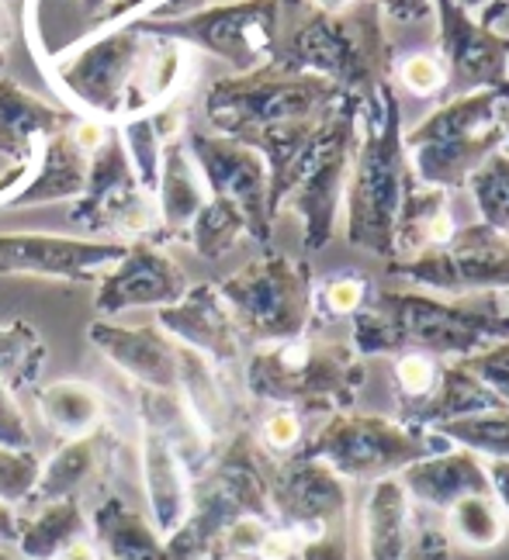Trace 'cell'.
Returning a JSON list of instances; mask_svg holds the SVG:
<instances>
[{
	"label": "cell",
	"instance_id": "40",
	"mask_svg": "<svg viewBox=\"0 0 509 560\" xmlns=\"http://www.w3.org/2000/svg\"><path fill=\"white\" fill-rule=\"evenodd\" d=\"M77 145L80 149H88V153H94V149L104 142V125L101 121H80L77 125V132H73Z\"/></svg>",
	"mask_w": 509,
	"mask_h": 560
},
{
	"label": "cell",
	"instance_id": "24",
	"mask_svg": "<svg viewBox=\"0 0 509 560\" xmlns=\"http://www.w3.org/2000/svg\"><path fill=\"white\" fill-rule=\"evenodd\" d=\"M104 412H108L104 395L88 381H56L38 392V416L62 443L97 433Z\"/></svg>",
	"mask_w": 509,
	"mask_h": 560
},
{
	"label": "cell",
	"instance_id": "12",
	"mask_svg": "<svg viewBox=\"0 0 509 560\" xmlns=\"http://www.w3.org/2000/svg\"><path fill=\"white\" fill-rule=\"evenodd\" d=\"M440 25V62L454 94L509 88V35L493 32L489 18L475 21L458 0H433Z\"/></svg>",
	"mask_w": 509,
	"mask_h": 560
},
{
	"label": "cell",
	"instance_id": "30",
	"mask_svg": "<svg viewBox=\"0 0 509 560\" xmlns=\"http://www.w3.org/2000/svg\"><path fill=\"white\" fill-rule=\"evenodd\" d=\"M440 381V360L427 353H398L395 368H392V384H395V398H398V412L402 408H413L423 398L433 395V387Z\"/></svg>",
	"mask_w": 509,
	"mask_h": 560
},
{
	"label": "cell",
	"instance_id": "13",
	"mask_svg": "<svg viewBox=\"0 0 509 560\" xmlns=\"http://www.w3.org/2000/svg\"><path fill=\"white\" fill-rule=\"evenodd\" d=\"M160 326L177 347L201 353L216 368H232L243 353V336L225 298L219 294V284L184 291V298L160 312Z\"/></svg>",
	"mask_w": 509,
	"mask_h": 560
},
{
	"label": "cell",
	"instance_id": "34",
	"mask_svg": "<svg viewBox=\"0 0 509 560\" xmlns=\"http://www.w3.org/2000/svg\"><path fill=\"white\" fill-rule=\"evenodd\" d=\"M243 225H246V219L229 201L216 205L205 214V222L198 225V249L205 256H222L232 243H236Z\"/></svg>",
	"mask_w": 509,
	"mask_h": 560
},
{
	"label": "cell",
	"instance_id": "42",
	"mask_svg": "<svg viewBox=\"0 0 509 560\" xmlns=\"http://www.w3.org/2000/svg\"><path fill=\"white\" fill-rule=\"evenodd\" d=\"M458 4H461L464 11H482V8H489V4H496V0H458Z\"/></svg>",
	"mask_w": 509,
	"mask_h": 560
},
{
	"label": "cell",
	"instance_id": "9",
	"mask_svg": "<svg viewBox=\"0 0 509 560\" xmlns=\"http://www.w3.org/2000/svg\"><path fill=\"white\" fill-rule=\"evenodd\" d=\"M385 277L402 288L430 294H506L509 291V235L472 222L454 229L440 246H427L406 260L385 264Z\"/></svg>",
	"mask_w": 509,
	"mask_h": 560
},
{
	"label": "cell",
	"instance_id": "20",
	"mask_svg": "<svg viewBox=\"0 0 509 560\" xmlns=\"http://www.w3.org/2000/svg\"><path fill=\"white\" fill-rule=\"evenodd\" d=\"M489 408H506V405H499V398L461 360H440V381L433 387V395L413 408H402L398 419L416 429H437L464 416L489 412Z\"/></svg>",
	"mask_w": 509,
	"mask_h": 560
},
{
	"label": "cell",
	"instance_id": "3",
	"mask_svg": "<svg viewBox=\"0 0 509 560\" xmlns=\"http://www.w3.org/2000/svg\"><path fill=\"white\" fill-rule=\"evenodd\" d=\"M246 392L267 405H285L302 416H329L354 408L368 381L365 357L350 339L305 332L288 342L257 347L246 360Z\"/></svg>",
	"mask_w": 509,
	"mask_h": 560
},
{
	"label": "cell",
	"instance_id": "22",
	"mask_svg": "<svg viewBox=\"0 0 509 560\" xmlns=\"http://www.w3.org/2000/svg\"><path fill=\"white\" fill-rule=\"evenodd\" d=\"M454 219L448 208V190L427 187V184H413L406 194V205L398 211V225H395V260H406L416 256L427 246H440L454 235Z\"/></svg>",
	"mask_w": 509,
	"mask_h": 560
},
{
	"label": "cell",
	"instance_id": "29",
	"mask_svg": "<svg viewBox=\"0 0 509 560\" xmlns=\"http://www.w3.org/2000/svg\"><path fill=\"white\" fill-rule=\"evenodd\" d=\"M371 280L365 273H336V277H326L323 280V288L315 291L312 298V308L315 315H323L329 322H339V318H354L360 308L368 305V298H371Z\"/></svg>",
	"mask_w": 509,
	"mask_h": 560
},
{
	"label": "cell",
	"instance_id": "19",
	"mask_svg": "<svg viewBox=\"0 0 509 560\" xmlns=\"http://www.w3.org/2000/svg\"><path fill=\"white\" fill-rule=\"evenodd\" d=\"M88 523L101 557L108 560H177L163 536L150 526V520L115 499V494L101 499L91 509Z\"/></svg>",
	"mask_w": 509,
	"mask_h": 560
},
{
	"label": "cell",
	"instance_id": "46",
	"mask_svg": "<svg viewBox=\"0 0 509 560\" xmlns=\"http://www.w3.org/2000/svg\"><path fill=\"white\" fill-rule=\"evenodd\" d=\"M101 560H108V557H101Z\"/></svg>",
	"mask_w": 509,
	"mask_h": 560
},
{
	"label": "cell",
	"instance_id": "11",
	"mask_svg": "<svg viewBox=\"0 0 509 560\" xmlns=\"http://www.w3.org/2000/svg\"><path fill=\"white\" fill-rule=\"evenodd\" d=\"M360 536H365L368 560H451L454 544L443 526L427 515L398 485V478H378L368 488L365 512H360Z\"/></svg>",
	"mask_w": 509,
	"mask_h": 560
},
{
	"label": "cell",
	"instance_id": "14",
	"mask_svg": "<svg viewBox=\"0 0 509 560\" xmlns=\"http://www.w3.org/2000/svg\"><path fill=\"white\" fill-rule=\"evenodd\" d=\"M139 470L146 494V520L170 540L195 509V474L187 470L177 446L160 429L142 425L139 433Z\"/></svg>",
	"mask_w": 509,
	"mask_h": 560
},
{
	"label": "cell",
	"instance_id": "25",
	"mask_svg": "<svg viewBox=\"0 0 509 560\" xmlns=\"http://www.w3.org/2000/svg\"><path fill=\"white\" fill-rule=\"evenodd\" d=\"M443 529L451 544L464 550H496L506 540V515L493 494H464L443 512Z\"/></svg>",
	"mask_w": 509,
	"mask_h": 560
},
{
	"label": "cell",
	"instance_id": "17",
	"mask_svg": "<svg viewBox=\"0 0 509 560\" xmlns=\"http://www.w3.org/2000/svg\"><path fill=\"white\" fill-rule=\"evenodd\" d=\"M122 256L115 246H83L59 240H0V270L4 273H42V277H91Z\"/></svg>",
	"mask_w": 509,
	"mask_h": 560
},
{
	"label": "cell",
	"instance_id": "44",
	"mask_svg": "<svg viewBox=\"0 0 509 560\" xmlns=\"http://www.w3.org/2000/svg\"><path fill=\"white\" fill-rule=\"evenodd\" d=\"M502 139H506V142H509V115H506V118H502Z\"/></svg>",
	"mask_w": 509,
	"mask_h": 560
},
{
	"label": "cell",
	"instance_id": "21",
	"mask_svg": "<svg viewBox=\"0 0 509 560\" xmlns=\"http://www.w3.org/2000/svg\"><path fill=\"white\" fill-rule=\"evenodd\" d=\"M91 533L88 512H83L80 499H59L35 505L28 520H21L18 529V557L21 560H59L73 540Z\"/></svg>",
	"mask_w": 509,
	"mask_h": 560
},
{
	"label": "cell",
	"instance_id": "26",
	"mask_svg": "<svg viewBox=\"0 0 509 560\" xmlns=\"http://www.w3.org/2000/svg\"><path fill=\"white\" fill-rule=\"evenodd\" d=\"M430 433L458 450H468L482 460H509V408H489V412L443 422Z\"/></svg>",
	"mask_w": 509,
	"mask_h": 560
},
{
	"label": "cell",
	"instance_id": "7",
	"mask_svg": "<svg viewBox=\"0 0 509 560\" xmlns=\"http://www.w3.org/2000/svg\"><path fill=\"white\" fill-rule=\"evenodd\" d=\"M291 56L299 67L315 70V77L336 83L344 94L368 101L378 83L389 80L392 46L374 0H354L339 14H315L294 38Z\"/></svg>",
	"mask_w": 509,
	"mask_h": 560
},
{
	"label": "cell",
	"instance_id": "33",
	"mask_svg": "<svg viewBox=\"0 0 509 560\" xmlns=\"http://www.w3.org/2000/svg\"><path fill=\"white\" fill-rule=\"evenodd\" d=\"M461 363L489 387V392L499 398V405L509 408V339H499L493 347H485L472 357H461Z\"/></svg>",
	"mask_w": 509,
	"mask_h": 560
},
{
	"label": "cell",
	"instance_id": "39",
	"mask_svg": "<svg viewBox=\"0 0 509 560\" xmlns=\"http://www.w3.org/2000/svg\"><path fill=\"white\" fill-rule=\"evenodd\" d=\"M485 474H489V491L502 515H509V460H485Z\"/></svg>",
	"mask_w": 509,
	"mask_h": 560
},
{
	"label": "cell",
	"instance_id": "18",
	"mask_svg": "<svg viewBox=\"0 0 509 560\" xmlns=\"http://www.w3.org/2000/svg\"><path fill=\"white\" fill-rule=\"evenodd\" d=\"M112 363L150 392H177V347L170 336L150 329H94Z\"/></svg>",
	"mask_w": 509,
	"mask_h": 560
},
{
	"label": "cell",
	"instance_id": "6",
	"mask_svg": "<svg viewBox=\"0 0 509 560\" xmlns=\"http://www.w3.org/2000/svg\"><path fill=\"white\" fill-rule=\"evenodd\" d=\"M360 104L365 101L354 94L339 97L333 112L323 118V125L305 142L299 160L288 166L278 190H274V201H278L281 187H291V201L305 222L309 253L326 249L336 235V222L339 211H344L347 180L354 166V128H357Z\"/></svg>",
	"mask_w": 509,
	"mask_h": 560
},
{
	"label": "cell",
	"instance_id": "37",
	"mask_svg": "<svg viewBox=\"0 0 509 560\" xmlns=\"http://www.w3.org/2000/svg\"><path fill=\"white\" fill-rule=\"evenodd\" d=\"M299 560H350V533L347 526H333L302 544Z\"/></svg>",
	"mask_w": 509,
	"mask_h": 560
},
{
	"label": "cell",
	"instance_id": "5",
	"mask_svg": "<svg viewBox=\"0 0 509 560\" xmlns=\"http://www.w3.org/2000/svg\"><path fill=\"white\" fill-rule=\"evenodd\" d=\"M451 443H443L430 429H416L402 419L368 416V412H329L305 436L299 454L323 460L347 485L350 481H378L395 478L402 467H409L430 454H440Z\"/></svg>",
	"mask_w": 509,
	"mask_h": 560
},
{
	"label": "cell",
	"instance_id": "1",
	"mask_svg": "<svg viewBox=\"0 0 509 560\" xmlns=\"http://www.w3.org/2000/svg\"><path fill=\"white\" fill-rule=\"evenodd\" d=\"M347 339L360 357L427 353L461 360L509 339V301L506 294L448 298L389 284L371 291L368 305L350 318Z\"/></svg>",
	"mask_w": 509,
	"mask_h": 560
},
{
	"label": "cell",
	"instance_id": "8",
	"mask_svg": "<svg viewBox=\"0 0 509 560\" xmlns=\"http://www.w3.org/2000/svg\"><path fill=\"white\" fill-rule=\"evenodd\" d=\"M219 294L236 318L240 336L253 339L257 347L299 339L312 329V270L291 256H264V260L222 280Z\"/></svg>",
	"mask_w": 509,
	"mask_h": 560
},
{
	"label": "cell",
	"instance_id": "31",
	"mask_svg": "<svg viewBox=\"0 0 509 560\" xmlns=\"http://www.w3.org/2000/svg\"><path fill=\"white\" fill-rule=\"evenodd\" d=\"M253 440L274 460L299 454V446L305 443V416L285 405H270V412L261 419V429Z\"/></svg>",
	"mask_w": 509,
	"mask_h": 560
},
{
	"label": "cell",
	"instance_id": "2",
	"mask_svg": "<svg viewBox=\"0 0 509 560\" xmlns=\"http://www.w3.org/2000/svg\"><path fill=\"white\" fill-rule=\"evenodd\" d=\"M365 142L354 153L347 180V240L374 253L378 260H395V225L406 194L416 184L406 142H402V107L392 80H381L365 101Z\"/></svg>",
	"mask_w": 509,
	"mask_h": 560
},
{
	"label": "cell",
	"instance_id": "36",
	"mask_svg": "<svg viewBox=\"0 0 509 560\" xmlns=\"http://www.w3.org/2000/svg\"><path fill=\"white\" fill-rule=\"evenodd\" d=\"M0 446L18 450V454H32V425L4 381H0Z\"/></svg>",
	"mask_w": 509,
	"mask_h": 560
},
{
	"label": "cell",
	"instance_id": "10",
	"mask_svg": "<svg viewBox=\"0 0 509 560\" xmlns=\"http://www.w3.org/2000/svg\"><path fill=\"white\" fill-rule=\"evenodd\" d=\"M270 520L299 533L302 544L333 526H347L350 485L323 460L291 454L270 464Z\"/></svg>",
	"mask_w": 509,
	"mask_h": 560
},
{
	"label": "cell",
	"instance_id": "27",
	"mask_svg": "<svg viewBox=\"0 0 509 560\" xmlns=\"http://www.w3.org/2000/svg\"><path fill=\"white\" fill-rule=\"evenodd\" d=\"M42 360H46V350H42L38 332L32 326H25V322H0V381L11 392L35 384Z\"/></svg>",
	"mask_w": 509,
	"mask_h": 560
},
{
	"label": "cell",
	"instance_id": "28",
	"mask_svg": "<svg viewBox=\"0 0 509 560\" xmlns=\"http://www.w3.org/2000/svg\"><path fill=\"white\" fill-rule=\"evenodd\" d=\"M478 222L509 235V153H496L468 177Z\"/></svg>",
	"mask_w": 509,
	"mask_h": 560
},
{
	"label": "cell",
	"instance_id": "38",
	"mask_svg": "<svg viewBox=\"0 0 509 560\" xmlns=\"http://www.w3.org/2000/svg\"><path fill=\"white\" fill-rule=\"evenodd\" d=\"M381 18H392L398 25H419L433 14V0H374Z\"/></svg>",
	"mask_w": 509,
	"mask_h": 560
},
{
	"label": "cell",
	"instance_id": "43",
	"mask_svg": "<svg viewBox=\"0 0 509 560\" xmlns=\"http://www.w3.org/2000/svg\"><path fill=\"white\" fill-rule=\"evenodd\" d=\"M0 560H21L18 553H11V550H4V547H0Z\"/></svg>",
	"mask_w": 509,
	"mask_h": 560
},
{
	"label": "cell",
	"instance_id": "15",
	"mask_svg": "<svg viewBox=\"0 0 509 560\" xmlns=\"http://www.w3.org/2000/svg\"><path fill=\"white\" fill-rule=\"evenodd\" d=\"M395 478L406 488L413 505L427 512H448L464 494H493L485 460L458 446H448L440 454H430L409 467H402Z\"/></svg>",
	"mask_w": 509,
	"mask_h": 560
},
{
	"label": "cell",
	"instance_id": "16",
	"mask_svg": "<svg viewBox=\"0 0 509 560\" xmlns=\"http://www.w3.org/2000/svg\"><path fill=\"white\" fill-rule=\"evenodd\" d=\"M115 440L108 433V425H101L97 433L67 440L49 460H42L38 481L28 494L25 505H46L59 499H83V491L97 485V478L108 470Z\"/></svg>",
	"mask_w": 509,
	"mask_h": 560
},
{
	"label": "cell",
	"instance_id": "35",
	"mask_svg": "<svg viewBox=\"0 0 509 560\" xmlns=\"http://www.w3.org/2000/svg\"><path fill=\"white\" fill-rule=\"evenodd\" d=\"M398 80L402 88L416 97H430L437 91L448 88V70H443V62L437 56H427V52H416L409 56L406 62L398 67Z\"/></svg>",
	"mask_w": 509,
	"mask_h": 560
},
{
	"label": "cell",
	"instance_id": "45",
	"mask_svg": "<svg viewBox=\"0 0 509 560\" xmlns=\"http://www.w3.org/2000/svg\"><path fill=\"white\" fill-rule=\"evenodd\" d=\"M506 301H509V291H506Z\"/></svg>",
	"mask_w": 509,
	"mask_h": 560
},
{
	"label": "cell",
	"instance_id": "41",
	"mask_svg": "<svg viewBox=\"0 0 509 560\" xmlns=\"http://www.w3.org/2000/svg\"><path fill=\"white\" fill-rule=\"evenodd\" d=\"M18 529H21V515L14 505L0 502V544L4 540H18Z\"/></svg>",
	"mask_w": 509,
	"mask_h": 560
},
{
	"label": "cell",
	"instance_id": "4",
	"mask_svg": "<svg viewBox=\"0 0 509 560\" xmlns=\"http://www.w3.org/2000/svg\"><path fill=\"white\" fill-rule=\"evenodd\" d=\"M509 88L454 94L416 128L402 132L413 177L427 187L451 190L468 184L475 170L502 145V104Z\"/></svg>",
	"mask_w": 509,
	"mask_h": 560
},
{
	"label": "cell",
	"instance_id": "32",
	"mask_svg": "<svg viewBox=\"0 0 509 560\" xmlns=\"http://www.w3.org/2000/svg\"><path fill=\"white\" fill-rule=\"evenodd\" d=\"M38 467L42 460L35 457V450L32 454H18V450L0 446V502L25 505L38 481Z\"/></svg>",
	"mask_w": 509,
	"mask_h": 560
},
{
	"label": "cell",
	"instance_id": "23",
	"mask_svg": "<svg viewBox=\"0 0 509 560\" xmlns=\"http://www.w3.org/2000/svg\"><path fill=\"white\" fill-rule=\"evenodd\" d=\"M187 284L184 277L170 267L160 256H142L132 260V267H125L122 277L108 280L97 298L101 312H122L132 305H174L177 298H184Z\"/></svg>",
	"mask_w": 509,
	"mask_h": 560
}]
</instances>
